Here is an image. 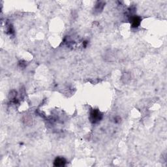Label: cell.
<instances>
[{"label":"cell","mask_w":167,"mask_h":167,"mask_svg":"<svg viewBox=\"0 0 167 167\" xmlns=\"http://www.w3.org/2000/svg\"><path fill=\"white\" fill-rule=\"evenodd\" d=\"M102 114L99 112V110L94 109L90 113V119L91 121L93 123H97L100 120L102 119Z\"/></svg>","instance_id":"cell-1"},{"label":"cell","mask_w":167,"mask_h":167,"mask_svg":"<svg viewBox=\"0 0 167 167\" xmlns=\"http://www.w3.org/2000/svg\"><path fill=\"white\" fill-rule=\"evenodd\" d=\"M131 26L133 28H138L140 26V23H141V18L139 17H131Z\"/></svg>","instance_id":"cell-2"},{"label":"cell","mask_w":167,"mask_h":167,"mask_svg":"<svg viewBox=\"0 0 167 167\" xmlns=\"http://www.w3.org/2000/svg\"><path fill=\"white\" fill-rule=\"evenodd\" d=\"M66 164L65 159L63 157H57L54 160V164L55 166H63Z\"/></svg>","instance_id":"cell-3"}]
</instances>
